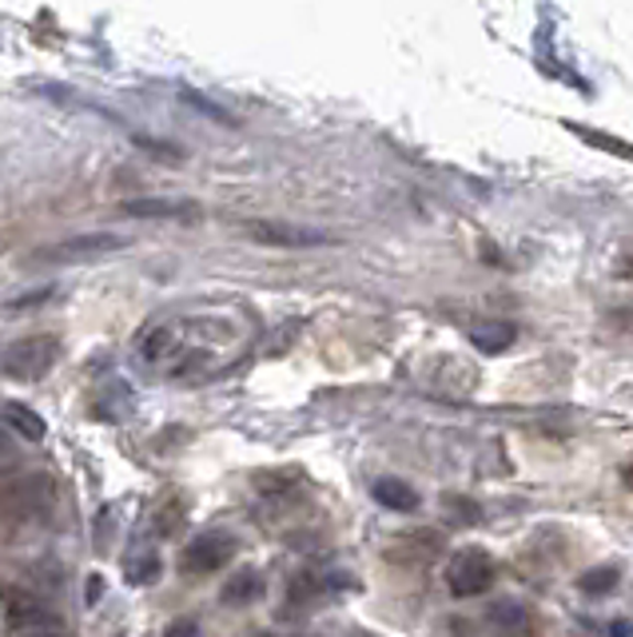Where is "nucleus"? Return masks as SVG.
<instances>
[{"instance_id": "a211bd4d", "label": "nucleus", "mask_w": 633, "mask_h": 637, "mask_svg": "<svg viewBox=\"0 0 633 637\" xmlns=\"http://www.w3.org/2000/svg\"><path fill=\"white\" fill-rule=\"evenodd\" d=\"M164 637H199V626L192 617H179V622H172V626L164 629Z\"/></svg>"}, {"instance_id": "7ed1b4c3", "label": "nucleus", "mask_w": 633, "mask_h": 637, "mask_svg": "<svg viewBox=\"0 0 633 637\" xmlns=\"http://www.w3.org/2000/svg\"><path fill=\"white\" fill-rule=\"evenodd\" d=\"M494 558L482 550H458L447 565V585L455 597H478L494 585Z\"/></svg>"}, {"instance_id": "423d86ee", "label": "nucleus", "mask_w": 633, "mask_h": 637, "mask_svg": "<svg viewBox=\"0 0 633 637\" xmlns=\"http://www.w3.org/2000/svg\"><path fill=\"white\" fill-rule=\"evenodd\" d=\"M44 506V479H12L0 486V518L29 523Z\"/></svg>"}, {"instance_id": "1a4fd4ad", "label": "nucleus", "mask_w": 633, "mask_h": 637, "mask_svg": "<svg viewBox=\"0 0 633 637\" xmlns=\"http://www.w3.org/2000/svg\"><path fill=\"white\" fill-rule=\"evenodd\" d=\"M4 622H9V629H17V634H32V629H44L53 617H48V609L36 602L32 594H24V590H4Z\"/></svg>"}, {"instance_id": "4be33fe9", "label": "nucleus", "mask_w": 633, "mask_h": 637, "mask_svg": "<svg viewBox=\"0 0 633 637\" xmlns=\"http://www.w3.org/2000/svg\"><path fill=\"white\" fill-rule=\"evenodd\" d=\"M625 486H630V491H633V462H630V466H625Z\"/></svg>"}, {"instance_id": "6e6552de", "label": "nucleus", "mask_w": 633, "mask_h": 637, "mask_svg": "<svg viewBox=\"0 0 633 637\" xmlns=\"http://www.w3.org/2000/svg\"><path fill=\"white\" fill-rule=\"evenodd\" d=\"M487 622L494 626V634H502V637H534L538 634V622H534L530 606H522V602H514V597L490 602Z\"/></svg>"}, {"instance_id": "20e7f679", "label": "nucleus", "mask_w": 633, "mask_h": 637, "mask_svg": "<svg viewBox=\"0 0 633 637\" xmlns=\"http://www.w3.org/2000/svg\"><path fill=\"white\" fill-rule=\"evenodd\" d=\"M231 558H236V538L231 534H199V538H192L184 546L179 565H184V574H216Z\"/></svg>"}, {"instance_id": "ddd939ff", "label": "nucleus", "mask_w": 633, "mask_h": 637, "mask_svg": "<svg viewBox=\"0 0 633 637\" xmlns=\"http://www.w3.org/2000/svg\"><path fill=\"white\" fill-rule=\"evenodd\" d=\"M4 418H9L12 427L21 430L24 439H32V442H41L44 435H48V427H44V418H36V415H32V410L17 407V403H9V407H4Z\"/></svg>"}, {"instance_id": "412c9836", "label": "nucleus", "mask_w": 633, "mask_h": 637, "mask_svg": "<svg viewBox=\"0 0 633 637\" xmlns=\"http://www.w3.org/2000/svg\"><path fill=\"white\" fill-rule=\"evenodd\" d=\"M613 637H633V626L630 622H613Z\"/></svg>"}, {"instance_id": "4468645a", "label": "nucleus", "mask_w": 633, "mask_h": 637, "mask_svg": "<svg viewBox=\"0 0 633 637\" xmlns=\"http://www.w3.org/2000/svg\"><path fill=\"white\" fill-rule=\"evenodd\" d=\"M613 585H618V570L613 565H598V570L578 578V590H586V594H605Z\"/></svg>"}, {"instance_id": "f257e3e1", "label": "nucleus", "mask_w": 633, "mask_h": 637, "mask_svg": "<svg viewBox=\"0 0 633 637\" xmlns=\"http://www.w3.org/2000/svg\"><path fill=\"white\" fill-rule=\"evenodd\" d=\"M61 359V339L56 334H32V339H21L12 343L4 355H0V371L17 383H36L56 366Z\"/></svg>"}, {"instance_id": "dca6fc26", "label": "nucleus", "mask_w": 633, "mask_h": 637, "mask_svg": "<svg viewBox=\"0 0 633 637\" xmlns=\"http://www.w3.org/2000/svg\"><path fill=\"white\" fill-rule=\"evenodd\" d=\"M315 594H319V578L315 574H299L295 582L287 585V602H299V606L303 602H312Z\"/></svg>"}, {"instance_id": "9d476101", "label": "nucleus", "mask_w": 633, "mask_h": 637, "mask_svg": "<svg viewBox=\"0 0 633 637\" xmlns=\"http://www.w3.org/2000/svg\"><path fill=\"white\" fill-rule=\"evenodd\" d=\"M371 494L379 506H386V510H399V514L418 510V491L415 486H406L403 479H379L371 486Z\"/></svg>"}, {"instance_id": "9b49d317", "label": "nucleus", "mask_w": 633, "mask_h": 637, "mask_svg": "<svg viewBox=\"0 0 633 637\" xmlns=\"http://www.w3.org/2000/svg\"><path fill=\"white\" fill-rule=\"evenodd\" d=\"M263 594V578L260 570H236V574L228 578V585H223V606H251L255 597Z\"/></svg>"}, {"instance_id": "2eb2a0df", "label": "nucleus", "mask_w": 633, "mask_h": 637, "mask_svg": "<svg viewBox=\"0 0 633 637\" xmlns=\"http://www.w3.org/2000/svg\"><path fill=\"white\" fill-rule=\"evenodd\" d=\"M179 523H184V502H179V498L164 502V506H160V510H156V518H152V526H156V534H172Z\"/></svg>"}, {"instance_id": "aec40b11", "label": "nucleus", "mask_w": 633, "mask_h": 637, "mask_svg": "<svg viewBox=\"0 0 633 637\" xmlns=\"http://www.w3.org/2000/svg\"><path fill=\"white\" fill-rule=\"evenodd\" d=\"M100 594H105V578H88V585H84V597H88V606H92V602H100Z\"/></svg>"}, {"instance_id": "f8f14e48", "label": "nucleus", "mask_w": 633, "mask_h": 637, "mask_svg": "<svg viewBox=\"0 0 633 637\" xmlns=\"http://www.w3.org/2000/svg\"><path fill=\"white\" fill-rule=\"evenodd\" d=\"M470 343L478 347V351H487V355H499V351H506L510 343H514V327L506 323H482L470 331Z\"/></svg>"}, {"instance_id": "f03ea898", "label": "nucleus", "mask_w": 633, "mask_h": 637, "mask_svg": "<svg viewBox=\"0 0 633 637\" xmlns=\"http://www.w3.org/2000/svg\"><path fill=\"white\" fill-rule=\"evenodd\" d=\"M124 248V235L116 231H92V235H73V240H61L53 248H44L41 255H32V263H88V260H105L112 251Z\"/></svg>"}, {"instance_id": "f3484780", "label": "nucleus", "mask_w": 633, "mask_h": 637, "mask_svg": "<svg viewBox=\"0 0 633 637\" xmlns=\"http://www.w3.org/2000/svg\"><path fill=\"white\" fill-rule=\"evenodd\" d=\"M156 578H160V562H156V558H144V562H140L132 574H128V582L148 585V582H156Z\"/></svg>"}, {"instance_id": "0eeeda50", "label": "nucleus", "mask_w": 633, "mask_h": 637, "mask_svg": "<svg viewBox=\"0 0 633 637\" xmlns=\"http://www.w3.org/2000/svg\"><path fill=\"white\" fill-rule=\"evenodd\" d=\"M124 216L132 220H199L196 199H164V196H144V199H124Z\"/></svg>"}, {"instance_id": "39448f33", "label": "nucleus", "mask_w": 633, "mask_h": 637, "mask_svg": "<svg viewBox=\"0 0 633 637\" xmlns=\"http://www.w3.org/2000/svg\"><path fill=\"white\" fill-rule=\"evenodd\" d=\"M243 235L255 243H268V248H319V243H331V235L299 228V223L287 220H255L243 228Z\"/></svg>"}, {"instance_id": "6ab92c4d", "label": "nucleus", "mask_w": 633, "mask_h": 637, "mask_svg": "<svg viewBox=\"0 0 633 637\" xmlns=\"http://www.w3.org/2000/svg\"><path fill=\"white\" fill-rule=\"evenodd\" d=\"M53 292H36V295H21V299H12L9 311H24V307H41Z\"/></svg>"}]
</instances>
